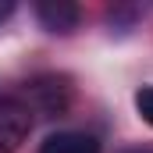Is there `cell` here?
Wrapping results in <instances>:
<instances>
[{"mask_svg": "<svg viewBox=\"0 0 153 153\" xmlns=\"http://www.w3.org/2000/svg\"><path fill=\"white\" fill-rule=\"evenodd\" d=\"M39 153H100V143L85 132H53L46 135Z\"/></svg>", "mask_w": 153, "mask_h": 153, "instance_id": "3", "label": "cell"}, {"mask_svg": "<svg viewBox=\"0 0 153 153\" xmlns=\"http://www.w3.org/2000/svg\"><path fill=\"white\" fill-rule=\"evenodd\" d=\"M135 111H139V117H143L146 125H153V85L135 89Z\"/></svg>", "mask_w": 153, "mask_h": 153, "instance_id": "4", "label": "cell"}, {"mask_svg": "<svg viewBox=\"0 0 153 153\" xmlns=\"http://www.w3.org/2000/svg\"><path fill=\"white\" fill-rule=\"evenodd\" d=\"M32 128V111L18 96H0V153H14Z\"/></svg>", "mask_w": 153, "mask_h": 153, "instance_id": "1", "label": "cell"}, {"mask_svg": "<svg viewBox=\"0 0 153 153\" xmlns=\"http://www.w3.org/2000/svg\"><path fill=\"white\" fill-rule=\"evenodd\" d=\"M36 18L39 25L46 29V32H71L78 25V18H82V11H78L71 0H43V4H36Z\"/></svg>", "mask_w": 153, "mask_h": 153, "instance_id": "2", "label": "cell"}, {"mask_svg": "<svg viewBox=\"0 0 153 153\" xmlns=\"http://www.w3.org/2000/svg\"><path fill=\"white\" fill-rule=\"evenodd\" d=\"M135 153H146V150H135Z\"/></svg>", "mask_w": 153, "mask_h": 153, "instance_id": "6", "label": "cell"}, {"mask_svg": "<svg viewBox=\"0 0 153 153\" xmlns=\"http://www.w3.org/2000/svg\"><path fill=\"white\" fill-rule=\"evenodd\" d=\"M11 11H14V4H11V0H0V18H7Z\"/></svg>", "mask_w": 153, "mask_h": 153, "instance_id": "5", "label": "cell"}]
</instances>
